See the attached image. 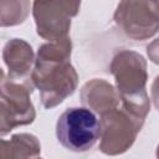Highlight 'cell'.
Listing matches in <instances>:
<instances>
[{
    "label": "cell",
    "instance_id": "11",
    "mask_svg": "<svg viewBox=\"0 0 159 159\" xmlns=\"http://www.w3.org/2000/svg\"><path fill=\"white\" fill-rule=\"evenodd\" d=\"M29 1H0V25L2 27L22 24L30 11Z\"/></svg>",
    "mask_w": 159,
    "mask_h": 159
},
{
    "label": "cell",
    "instance_id": "5",
    "mask_svg": "<svg viewBox=\"0 0 159 159\" xmlns=\"http://www.w3.org/2000/svg\"><path fill=\"white\" fill-rule=\"evenodd\" d=\"M113 20L128 39L134 41L148 40L159 31V1H120L116 7Z\"/></svg>",
    "mask_w": 159,
    "mask_h": 159
},
{
    "label": "cell",
    "instance_id": "2",
    "mask_svg": "<svg viewBox=\"0 0 159 159\" xmlns=\"http://www.w3.org/2000/svg\"><path fill=\"white\" fill-rule=\"evenodd\" d=\"M109 71L114 77L122 108L145 120L150 111V99L147 93L145 58L135 51L122 50L113 56Z\"/></svg>",
    "mask_w": 159,
    "mask_h": 159
},
{
    "label": "cell",
    "instance_id": "3",
    "mask_svg": "<svg viewBox=\"0 0 159 159\" xmlns=\"http://www.w3.org/2000/svg\"><path fill=\"white\" fill-rule=\"evenodd\" d=\"M101 135V120L88 108H67L57 119L56 137L60 144L75 153L94 147Z\"/></svg>",
    "mask_w": 159,
    "mask_h": 159
},
{
    "label": "cell",
    "instance_id": "15",
    "mask_svg": "<svg viewBox=\"0 0 159 159\" xmlns=\"http://www.w3.org/2000/svg\"><path fill=\"white\" fill-rule=\"evenodd\" d=\"M40 159H42V158H40Z\"/></svg>",
    "mask_w": 159,
    "mask_h": 159
},
{
    "label": "cell",
    "instance_id": "9",
    "mask_svg": "<svg viewBox=\"0 0 159 159\" xmlns=\"http://www.w3.org/2000/svg\"><path fill=\"white\" fill-rule=\"evenodd\" d=\"M80 99L84 108L99 116L119 108L120 103L117 88L103 78H93L86 82L81 88Z\"/></svg>",
    "mask_w": 159,
    "mask_h": 159
},
{
    "label": "cell",
    "instance_id": "13",
    "mask_svg": "<svg viewBox=\"0 0 159 159\" xmlns=\"http://www.w3.org/2000/svg\"><path fill=\"white\" fill-rule=\"evenodd\" d=\"M150 94H152V99H153L154 107L159 111V75L154 78V81H153V83H152Z\"/></svg>",
    "mask_w": 159,
    "mask_h": 159
},
{
    "label": "cell",
    "instance_id": "1",
    "mask_svg": "<svg viewBox=\"0 0 159 159\" xmlns=\"http://www.w3.org/2000/svg\"><path fill=\"white\" fill-rule=\"evenodd\" d=\"M72 41L70 37L39 46L31 81L40 91L46 109H52L70 97L78 84V75L71 63Z\"/></svg>",
    "mask_w": 159,
    "mask_h": 159
},
{
    "label": "cell",
    "instance_id": "10",
    "mask_svg": "<svg viewBox=\"0 0 159 159\" xmlns=\"http://www.w3.org/2000/svg\"><path fill=\"white\" fill-rule=\"evenodd\" d=\"M41 144L30 133L14 134L9 140L1 139V159H40Z\"/></svg>",
    "mask_w": 159,
    "mask_h": 159
},
{
    "label": "cell",
    "instance_id": "8",
    "mask_svg": "<svg viewBox=\"0 0 159 159\" xmlns=\"http://www.w3.org/2000/svg\"><path fill=\"white\" fill-rule=\"evenodd\" d=\"M2 60L7 67V77L16 82H32L31 73L35 65L32 47L22 39L9 40L2 48Z\"/></svg>",
    "mask_w": 159,
    "mask_h": 159
},
{
    "label": "cell",
    "instance_id": "4",
    "mask_svg": "<svg viewBox=\"0 0 159 159\" xmlns=\"http://www.w3.org/2000/svg\"><path fill=\"white\" fill-rule=\"evenodd\" d=\"M32 82H16L1 71L0 80V134L4 137L16 127L31 124L36 112L31 102Z\"/></svg>",
    "mask_w": 159,
    "mask_h": 159
},
{
    "label": "cell",
    "instance_id": "7",
    "mask_svg": "<svg viewBox=\"0 0 159 159\" xmlns=\"http://www.w3.org/2000/svg\"><path fill=\"white\" fill-rule=\"evenodd\" d=\"M81 7L80 1H35L32 16L37 35L48 42L68 37L71 19Z\"/></svg>",
    "mask_w": 159,
    "mask_h": 159
},
{
    "label": "cell",
    "instance_id": "6",
    "mask_svg": "<svg viewBox=\"0 0 159 159\" xmlns=\"http://www.w3.org/2000/svg\"><path fill=\"white\" fill-rule=\"evenodd\" d=\"M144 120L123 108L101 116L99 150L106 155H120L134 144Z\"/></svg>",
    "mask_w": 159,
    "mask_h": 159
},
{
    "label": "cell",
    "instance_id": "14",
    "mask_svg": "<svg viewBox=\"0 0 159 159\" xmlns=\"http://www.w3.org/2000/svg\"><path fill=\"white\" fill-rule=\"evenodd\" d=\"M155 157H157V159H159V144H158L157 150H155Z\"/></svg>",
    "mask_w": 159,
    "mask_h": 159
},
{
    "label": "cell",
    "instance_id": "12",
    "mask_svg": "<svg viewBox=\"0 0 159 159\" xmlns=\"http://www.w3.org/2000/svg\"><path fill=\"white\" fill-rule=\"evenodd\" d=\"M147 55L153 63L159 65V39L153 40L147 46Z\"/></svg>",
    "mask_w": 159,
    "mask_h": 159
}]
</instances>
